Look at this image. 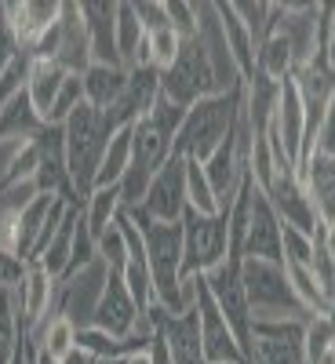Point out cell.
<instances>
[{
    "mask_svg": "<svg viewBox=\"0 0 335 364\" xmlns=\"http://www.w3.org/2000/svg\"><path fill=\"white\" fill-rule=\"evenodd\" d=\"M26 269H29V262L18 252L0 245V291H15L26 281Z\"/></svg>",
    "mask_w": 335,
    "mask_h": 364,
    "instance_id": "cell-38",
    "label": "cell"
},
{
    "mask_svg": "<svg viewBox=\"0 0 335 364\" xmlns=\"http://www.w3.org/2000/svg\"><path fill=\"white\" fill-rule=\"evenodd\" d=\"M80 15H84V26H87V41H91V63L120 66V55H117V4H110V0H84Z\"/></svg>",
    "mask_w": 335,
    "mask_h": 364,
    "instance_id": "cell-18",
    "label": "cell"
},
{
    "mask_svg": "<svg viewBox=\"0 0 335 364\" xmlns=\"http://www.w3.org/2000/svg\"><path fill=\"white\" fill-rule=\"evenodd\" d=\"M99 364H128V357H106V360H99Z\"/></svg>",
    "mask_w": 335,
    "mask_h": 364,
    "instance_id": "cell-46",
    "label": "cell"
},
{
    "mask_svg": "<svg viewBox=\"0 0 335 364\" xmlns=\"http://www.w3.org/2000/svg\"><path fill=\"white\" fill-rule=\"evenodd\" d=\"M208 95H219V84H216V70H211V58L201 44V37L193 41H182L179 58L161 73V99L182 109H193L201 99Z\"/></svg>",
    "mask_w": 335,
    "mask_h": 364,
    "instance_id": "cell-5",
    "label": "cell"
},
{
    "mask_svg": "<svg viewBox=\"0 0 335 364\" xmlns=\"http://www.w3.org/2000/svg\"><path fill=\"white\" fill-rule=\"evenodd\" d=\"M314 240H317V245L335 259V226H324V223H321V230H317V237H314Z\"/></svg>",
    "mask_w": 335,
    "mask_h": 364,
    "instance_id": "cell-41",
    "label": "cell"
},
{
    "mask_svg": "<svg viewBox=\"0 0 335 364\" xmlns=\"http://www.w3.org/2000/svg\"><path fill=\"white\" fill-rule=\"evenodd\" d=\"M128 364H154V353H149V350H142V353H132V357H128Z\"/></svg>",
    "mask_w": 335,
    "mask_h": 364,
    "instance_id": "cell-44",
    "label": "cell"
},
{
    "mask_svg": "<svg viewBox=\"0 0 335 364\" xmlns=\"http://www.w3.org/2000/svg\"><path fill=\"white\" fill-rule=\"evenodd\" d=\"M262 193L270 197L273 211H277V219H281L288 230H299V233H307V237H317L321 219H317V211H314V200H310L307 186H302V178H299V168L277 164V168H273L270 186H266Z\"/></svg>",
    "mask_w": 335,
    "mask_h": 364,
    "instance_id": "cell-8",
    "label": "cell"
},
{
    "mask_svg": "<svg viewBox=\"0 0 335 364\" xmlns=\"http://www.w3.org/2000/svg\"><path fill=\"white\" fill-rule=\"evenodd\" d=\"M84 84V102L87 106H95L99 113H106L117 99H120V91H124L128 84V70L124 66H102V63H91L80 77Z\"/></svg>",
    "mask_w": 335,
    "mask_h": 364,
    "instance_id": "cell-23",
    "label": "cell"
},
{
    "mask_svg": "<svg viewBox=\"0 0 335 364\" xmlns=\"http://www.w3.org/2000/svg\"><path fill=\"white\" fill-rule=\"evenodd\" d=\"M120 211H124V204H120V190H117V186H110V190L99 186L95 193L84 200V226H87V233L99 240V237L117 223Z\"/></svg>",
    "mask_w": 335,
    "mask_h": 364,
    "instance_id": "cell-30",
    "label": "cell"
},
{
    "mask_svg": "<svg viewBox=\"0 0 335 364\" xmlns=\"http://www.w3.org/2000/svg\"><path fill=\"white\" fill-rule=\"evenodd\" d=\"M211 8H216L219 29H223V37H226V48H230V55H233V63H237L240 77H245V80H252V73H255V51H259V44L252 41V33H248L245 18L237 15V4H211Z\"/></svg>",
    "mask_w": 335,
    "mask_h": 364,
    "instance_id": "cell-21",
    "label": "cell"
},
{
    "mask_svg": "<svg viewBox=\"0 0 335 364\" xmlns=\"http://www.w3.org/2000/svg\"><path fill=\"white\" fill-rule=\"evenodd\" d=\"M51 208H55V197H51V193H37L33 200L18 211V219H15V252H18L26 262L33 259V248H37V240H41V233H44V226H48Z\"/></svg>",
    "mask_w": 335,
    "mask_h": 364,
    "instance_id": "cell-25",
    "label": "cell"
},
{
    "mask_svg": "<svg viewBox=\"0 0 335 364\" xmlns=\"http://www.w3.org/2000/svg\"><path fill=\"white\" fill-rule=\"evenodd\" d=\"M139 317L142 314L135 306V299H132L124 277H120V273H110L106 291L99 299V310H95V321H91V324L102 328L106 336H113V339H128L135 331V324H139Z\"/></svg>",
    "mask_w": 335,
    "mask_h": 364,
    "instance_id": "cell-15",
    "label": "cell"
},
{
    "mask_svg": "<svg viewBox=\"0 0 335 364\" xmlns=\"http://www.w3.org/2000/svg\"><path fill=\"white\" fill-rule=\"evenodd\" d=\"M33 346H37V343H33ZM37 364H63V360H55V357H48V353L37 350Z\"/></svg>",
    "mask_w": 335,
    "mask_h": 364,
    "instance_id": "cell-45",
    "label": "cell"
},
{
    "mask_svg": "<svg viewBox=\"0 0 335 364\" xmlns=\"http://www.w3.org/2000/svg\"><path fill=\"white\" fill-rule=\"evenodd\" d=\"M15 299H18V321H22V331H33V328L55 310L58 281L51 277L48 269H41L37 262H29L26 281L15 288Z\"/></svg>",
    "mask_w": 335,
    "mask_h": 364,
    "instance_id": "cell-16",
    "label": "cell"
},
{
    "mask_svg": "<svg viewBox=\"0 0 335 364\" xmlns=\"http://www.w3.org/2000/svg\"><path fill=\"white\" fill-rule=\"evenodd\" d=\"M186 164L182 157H171L149 182V190L142 197V211L157 223H182L186 215Z\"/></svg>",
    "mask_w": 335,
    "mask_h": 364,
    "instance_id": "cell-12",
    "label": "cell"
},
{
    "mask_svg": "<svg viewBox=\"0 0 335 364\" xmlns=\"http://www.w3.org/2000/svg\"><path fill=\"white\" fill-rule=\"evenodd\" d=\"M58 29H63V37H58L55 63L63 66L70 77H84V70L91 66V41H87V26H84V15H80L77 0H66L63 4Z\"/></svg>",
    "mask_w": 335,
    "mask_h": 364,
    "instance_id": "cell-17",
    "label": "cell"
},
{
    "mask_svg": "<svg viewBox=\"0 0 335 364\" xmlns=\"http://www.w3.org/2000/svg\"><path fill=\"white\" fill-rule=\"evenodd\" d=\"M63 364H99L91 353H84V350H73V353H66L63 357Z\"/></svg>",
    "mask_w": 335,
    "mask_h": 364,
    "instance_id": "cell-42",
    "label": "cell"
},
{
    "mask_svg": "<svg viewBox=\"0 0 335 364\" xmlns=\"http://www.w3.org/2000/svg\"><path fill=\"white\" fill-rule=\"evenodd\" d=\"M182 277H204L230 255V215H201L190 211L182 215Z\"/></svg>",
    "mask_w": 335,
    "mask_h": 364,
    "instance_id": "cell-4",
    "label": "cell"
},
{
    "mask_svg": "<svg viewBox=\"0 0 335 364\" xmlns=\"http://www.w3.org/2000/svg\"><path fill=\"white\" fill-rule=\"evenodd\" d=\"M331 350H335V343H331Z\"/></svg>",
    "mask_w": 335,
    "mask_h": 364,
    "instance_id": "cell-48",
    "label": "cell"
},
{
    "mask_svg": "<svg viewBox=\"0 0 335 364\" xmlns=\"http://www.w3.org/2000/svg\"><path fill=\"white\" fill-rule=\"evenodd\" d=\"M149 29L142 26L135 4H117V55H120V66L135 70V66H149Z\"/></svg>",
    "mask_w": 335,
    "mask_h": 364,
    "instance_id": "cell-22",
    "label": "cell"
},
{
    "mask_svg": "<svg viewBox=\"0 0 335 364\" xmlns=\"http://www.w3.org/2000/svg\"><path fill=\"white\" fill-rule=\"evenodd\" d=\"M299 178L307 186L314 211L324 226H335V157L328 154H310L299 164Z\"/></svg>",
    "mask_w": 335,
    "mask_h": 364,
    "instance_id": "cell-20",
    "label": "cell"
},
{
    "mask_svg": "<svg viewBox=\"0 0 335 364\" xmlns=\"http://www.w3.org/2000/svg\"><path fill=\"white\" fill-rule=\"evenodd\" d=\"M110 128H106V117L80 102L70 120L63 124V142H66V171H70V182H73V193L77 200L84 204L91 193H95V178H99V164H102V154H106V142H110Z\"/></svg>",
    "mask_w": 335,
    "mask_h": 364,
    "instance_id": "cell-2",
    "label": "cell"
},
{
    "mask_svg": "<svg viewBox=\"0 0 335 364\" xmlns=\"http://www.w3.org/2000/svg\"><path fill=\"white\" fill-rule=\"evenodd\" d=\"M182 164H186V204H190V211L216 215L219 204H216L211 182H208V175H204V164H201V161H186V157H182Z\"/></svg>",
    "mask_w": 335,
    "mask_h": 364,
    "instance_id": "cell-32",
    "label": "cell"
},
{
    "mask_svg": "<svg viewBox=\"0 0 335 364\" xmlns=\"http://www.w3.org/2000/svg\"><path fill=\"white\" fill-rule=\"evenodd\" d=\"M106 281H110V266L102 259L87 262L84 269L70 273V277L58 281V299H55V314H63L66 321H73V328H91L95 321V310H99V299L106 291Z\"/></svg>",
    "mask_w": 335,
    "mask_h": 364,
    "instance_id": "cell-7",
    "label": "cell"
},
{
    "mask_svg": "<svg viewBox=\"0 0 335 364\" xmlns=\"http://www.w3.org/2000/svg\"><path fill=\"white\" fill-rule=\"evenodd\" d=\"M29 339L37 343L41 353H48V357H55V360H63L66 353L77 350V328H73V321H66L63 314L51 310L33 331H29Z\"/></svg>",
    "mask_w": 335,
    "mask_h": 364,
    "instance_id": "cell-27",
    "label": "cell"
},
{
    "mask_svg": "<svg viewBox=\"0 0 335 364\" xmlns=\"http://www.w3.org/2000/svg\"><path fill=\"white\" fill-rule=\"evenodd\" d=\"M149 324H154V331L168 343V357L171 364H208L204 360V350H201V324H197V310L190 314H164V306H149L146 310Z\"/></svg>",
    "mask_w": 335,
    "mask_h": 364,
    "instance_id": "cell-13",
    "label": "cell"
},
{
    "mask_svg": "<svg viewBox=\"0 0 335 364\" xmlns=\"http://www.w3.org/2000/svg\"><path fill=\"white\" fill-rule=\"evenodd\" d=\"M164 11H168V26L175 29L182 41H193V37H197V29H201L197 4H186V0H168Z\"/></svg>",
    "mask_w": 335,
    "mask_h": 364,
    "instance_id": "cell-37",
    "label": "cell"
},
{
    "mask_svg": "<svg viewBox=\"0 0 335 364\" xmlns=\"http://www.w3.org/2000/svg\"><path fill=\"white\" fill-rule=\"evenodd\" d=\"M4 11L11 33L18 37L22 48H29L33 41H41L48 29L63 18V4H55V0H22V4H0Z\"/></svg>",
    "mask_w": 335,
    "mask_h": 364,
    "instance_id": "cell-19",
    "label": "cell"
},
{
    "mask_svg": "<svg viewBox=\"0 0 335 364\" xmlns=\"http://www.w3.org/2000/svg\"><path fill=\"white\" fill-rule=\"evenodd\" d=\"M324 317H328V321H331V328H335V299H331V310H328Z\"/></svg>",
    "mask_w": 335,
    "mask_h": 364,
    "instance_id": "cell-47",
    "label": "cell"
},
{
    "mask_svg": "<svg viewBox=\"0 0 335 364\" xmlns=\"http://www.w3.org/2000/svg\"><path fill=\"white\" fill-rule=\"evenodd\" d=\"M204 284L216 299V306L223 310L233 339L240 346V353L248 357V364H255V339H252V306H248V295L245 284H240V262L226 259L223 266H216L211 273H204Z\"/></svg>",
    "mask_w": 335,
    "mask_h": 364,
    "instance_id": "cell-6",
    "label": "cell"
},
{
    "mask_svg": "<svg viewBox=\"0 0 335 364\" xmlns=\"http://www.w3.org/2000/svg\"><path fill=\"white\" fill-rule=\"evenodd\" d=\"M255 73L273 80V84H285V80L295 77V55H292V48H288V41L277 26L262 37V44L255 51Z\"/></svg>",
    "mask_w": 335,
    "mask_h": 364,
    "instance_id": "cell-24",
    "label": "cell"
},
{
    "mask_svg": "<svg viewBox=\"0 0 335 364\" xmlns=\"http://www.w3.org/2000/svg\"><path fill=\"white\" fill-rule=\"evenodd\" d=\"M80 102H84V84H80V77H66V84H63V91H58V99H55V106H51V113H48L44 124L63 128L66 120H70V113H73Z\"/></svg>",
    "mask_w": 335,
    "mask_h": 364,
    "instance_id": "cell-35",
    "label": "cell"
},
{
    "mask_svg": "<svg viewBox=\"0 0 335 364\" xmlns=\"http://www.w3.org/2000/svg\"><path fill=\"white\" fill-rule=\"evenodd\" d=\"M240 109H245V87L201 99L193 109H186V120H182V128L175 135V157L204 164L237 132Z\"/></svg>",
    "mask_w": 335,
    "mask_h": 364,
    "instance_id": "cell-1",
    "label": "cell"
},
{
    "mask_svg": "<svg viewBox=\"0 0 335 364\" xmlns=\"http://www.w3.org/2000/svg\"><path fill=\"white\" fill-rule=\"evenodd\" d=\"M22 339H26V331L18 321V299L15 291H0V364L15 360Z\"/></svg>",
    "mask_w": 335,
    "mask_h": 364,
    "instance_id": "cell-31",
    "label": "cell"
},
{
    "mask_svg": "<svg viewBox=\"0 0 335 364\" xmlns=\"http://www.w3.org/2000/svg\"><path fill=\"white\" fill-rule=\"evenodd\" d=\"M240 284H245L252 321H310V314L299 306V299L288 284L285 262L266 259H240Z\"/></svg>",
    "mask_w": 335,
    "mask_h": 364,
    "instance_id": "cell-3",
    "label": "cell"
},
{
    "mask_svg": "<svg viewBox=\"0 0 335 364\" xmlns=\"http://www.w3.org/2000/svg\"><path fill=\"white\" fill-rule=\"evenodd\" d=\"M95 255L110 266V273H124V266H128V237H124V226L113 223V226L95 240Z\"/></svg>",
    "mask_w": 335,
    "mask_h": 364,
    "instance_id": "cell-34",
    "label": "cell"
},
{
    "mask_svg": "<svg viewBox=\"0 0 335 364\" xmlns=\"http://www.w3.org/2000/svg\"><path fill=\"white\" fill-rule=\"evenodd\" d=\"M331 343H335V328H331V321L328 317H310L307 321V360L310 364H317L328 350H331Z\"/></svg>",
    "mask_w": 335,
    "mask_h": 364,
    "instance_id": "cell-36",
    "label": "cell"
},
{
    "mask_svg": "<svg viewBox=\"0 0 335 364\" xmlns=\"http://www.w3.org/2000/svg\"><path fill=\"white\" fill-rule=\"evenodd\" d=\"M324 58H328V66L335 73V22H331V33H328V44H324Z\"/></svg>",
    "mask_w": 335,
    "mask_h": 364,
    "instance_id": "cell-43",
    "label": "cell"
},
{
    "mask_svg": "<svg viewBox=\"0 0 335 364\" xmlns=\"http://www.w3.org/2000/svg\"><path fill=\"white\" fill-rule=\"evenodd\" d=\"M146 51H149V66L164 73L175 58H179V51H182V37L175 33L171 26H161V29H154V33H149Z\"/></svg>",
    "mask_w": 335,
    "mask_h": 364,
    "instance_id": "cell-33",
    "label": "cell"
},
{
    "mask_svg": "<svg viewBox=\"0 0 335 364\" xmlns=\"http://www.w3.org/2000/svg\"><path fill=\"white\" fill-rule=\"evenodd\" d=\"M314 154H328V157H335V91H331L328 109H324V117H321V128H317Z\"/></svg>",
    "mask_w": 335,
    "mask_h": 364,
    "instance_id": "cell-40",
    "label": "cell"
},
{
    "mask_svg": "<svg viewBox=\"0 0 335 364\" xmlns=\"http://www.w3.org/2000/svg\"><path fill=\"white\" fill-rule=\"evenodd\" d=\"M132 168V128H120L110 135L106 142V154H102V164H99V178H95V190L99 186H120V178L128 175Z\"/></svg>",
    "mask_w": 335,
    "mask_h": 364,
    "instance_id": "cell-28",
    "label": "cell"
},
{
    "mask_svg": "<svg viewBox=\"0 0 335 364\" xmlns=\"http://www.w3.org/2000/svg\"><path fill=\"white\" fill-rule=\"evenodd\" d=\"M77 215H80V204L66 215V223H63V230H58L55 237H51V245L33 259L41 269H48L55 281H63L66 277V269H70V259H73V230H77Z\"/></svg>",
    "mask_w": 335,
    "mask_h": 364,
    "instance_id": "cell-29",
    "label": "cell"
},
{
    "mask_svg": "<svg viewBox=\"0 0 335 364\" xmlns=\"http://www.w3.org/2000/svg\"><path fill=\"white\" fill-rule=\"evenodd\" d=\"M161 102V70L154 66H135L128 70V84L120 91V99L102 113L106 128L120 132V128H135L142 117L154 113V106Z\"/></svg>",
    "mask_w": 335,
    "mask_h": 364,
    "instance_id": "cell-9",
    "label": "cell"
},
{
    "mask_svg": "<svg viewBox=\"0 0 335 364\" xmlns=\"http://www.w3.org/2000/svg\"><path fill=\"white\" fill-rule=\"evenodd\" d=\"M285 262L314 266V237H307V233H299V230H288V226H285Z\"/></svg>",
    "mask_w": 335,
    "mask_h": 364,
    "instance_id": "cell-39",
    "label": "cell"
},
{
    "mask_svg": "<svg viewBox=\"0 0 335 364\" xmlns=\"http://www.w3.org/2000/svg\"><path fill=\"white\" fill-rule=\"evenodd\" d=\"M197 324H201V350H204L208 364H248V357L240 353L223 310L211 299L204 277H197Z\"/></svg>",
    "mask_w": 335,
    "mask_h": 364,
    "instance_id": "cell-11",
    "label": "cell"
},
{
    "mask_svg": "<svg viewBox=\"0 0 335 364\" xmlns=\"http://www.w3.org/2000/svg\"><path fill=\"white\" fill-rule=\"evenodd\" d=\"M37 146V171H33V182L41 193H51V197H73V182H70V171H66V142H63V128L55 124H44L33 139Z\"/></svg>",
    "mask_w": 335,
    "mask_h": 364,
    "instance_id": "cell-14",
    "label": "cell"
},
{
    "mask_svg": "<svg viewBox=\"0 0 335 364\" xmlns=\"http://www.w3.org/2000/svg\"><path fill=\"white\" fill-rule=\"evenodd\" d=\"M66 77L70 73L58 66V63H33V66H29L26 95H29V102H33V109H37L41 120H48V113H51V106L58 99V91H63Z\"/></svg>",
    "mask_w": 335,
    "mask_h": 364,
    "instance_id": "cell-26",
    "label": "cell"
},
{
    "mask_svg": "<svg viewBox=\"0 0 335 364\" xmlns=\"http://www.w3.org/2000/svg\"><path fill=\"white\" fill-rule=\"evenodd\" d=\"M245 259H266V262H285V223L277 219L270 197L255 186L248 204V226H245Z\"/></svg>",
    "mask_w": 335,
    "mask_h": 364,
    "instance_id": "cell-10",
    "label": "cell"
}]
</instances>
